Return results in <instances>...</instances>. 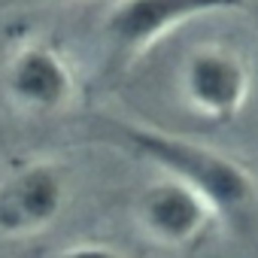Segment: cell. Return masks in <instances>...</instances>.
I'll use <instances>...</instances> for the list:
<instances>
[{
  "label": "cell",
  "mask_w": 258,
  "mask_h": 258,
  "mask_svg": "<svg viewBox=\"0 0 258 258\" xmlns=\"http://www.w3.org/2000/svg\"><path fill=\"white\" fill-rule=\"evenodd\" d=\"M94 137L124 146L127 152H134L140 158H149L167 176L201 191L210 201V207L228 219L246 216L258 201V185L252 173L234 158L204 143L158 131V127H146L137 121H121V118H97Z\"/></svg>",
  "instance_id": "1"
},
{
  "label": "cell",
  "mask_w": 258,
  "mask_h": 258,
  "mask_svg": "<svg viewBox=\"0 0 258 258\" xmlns=\"http://www.w3.org/2000/svg\"><path fill=\"white\" fill-rule=\"evenodd\" d=\"M240 7L243 0H118L103 19V34L118 58H131L195 19Z\"/></svg>",
  "instance_id": "2"
},
{
  "label": "cell",
  "mask_w": 258,
  "mask_h": 258,
  "mask_svg": "<svg viewBox=\"0 0 258 258\" xmlns=\"http://www.w3.org/2000/svg\"><path fill=\"white\" fill-rule=\"evenodd\" d=\"M182 94L185 103L210 121L234 118L249 97V67L225 46H201L185 58Z\"/></svg>",
  "instance_id": "3"
},
{
  "label": "cell",
  "mask_w": 258,
  "mask_h": 258,
  "mask_svg": "<svg viewBox=\"0 0 258 258\" xmlns=\"http://www.w3.org/2000/svg\"><path fill=\"white\" fill-rule=\"evenodd\" d=\"M134 216L146 237H152L161 246L182 249V246H191L207 231L216 210L201 191L167 176L140 191L134 204Z\"/></svg>",
  "instance_id": "4"
},
{
  "label": "cell",
  "mask_w": 258,
  "mask_h": 258,
  "mask_svg": "<svg viewBox=\"0 0 258 258\" xmlns=\"http://www.w3.org/2000/svg\"><path fill=\"white\" fill-rule=\"evenodd\" d=\"M64 207V176L49 161H31L0 179V234L43 231Z\"/></svg>",
  "instance_id": "5"
},
{
  "label": "cell",
  "mask_w": 258,
  "mask_h": 258,
  "mask_svg": "<svg viewBox=\"0 0 258 258\" xmlns=\"http://www.w3.org/2000/svg\"><path fill=\"white\" fill-rule=\"evenodd\" d=\"M4 85L10 97L31 112H55L73 97V73L46 43H28L10 58Z\"/></svg>",
  "instance_id": "6"
}]
</instances>
